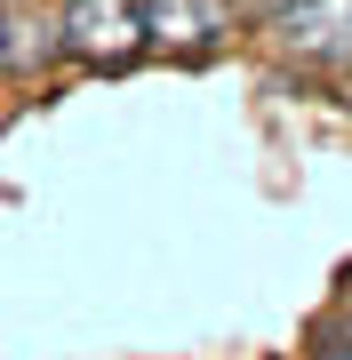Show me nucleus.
Here are the masks:
<instances>
[{
    "instance_id": "f257e3e1",
    "label": "nucleus",
    "mask_w": 352,
    "mask_h": 360,
    "mask_svg": "<svg viewBox=\"0 0 352 360\" xmlns=\"http://www.w3.org/2000/svg\"><path fill=\"white\" fill-rule=\"evenodd\" d=\"M48 25H56L65 65L120 72V65H136V56H144V16H136V0H56Z\"/></svg>"
},
{
    "instance_id": "f03ea898",
    "label": "nucleus",
    "mask_w": 352,
    "mask_h": 360,
    "mask_svg": "<svg viewBox=\"0 0 352 360\" xmlns=\"http://www.w3.org/2000/svg\"><path fill=\"white\" fill-rule=\"evenodd\" d=\"M264 40L313 72H352V0H273Z\"/></svg>"
},
{
    "instance_id": "7ed1b4c3",
    "label": "nucleus",
    "mask_w": 352,
    "mask_h": 360,
    "mask_svg": "<svg viewBox=\"0 0 352 360\" xmlns=\"http://www.w3.org/2000/svg\"><path fill=\"white\" fill-rule=\"evenodd\" d=\"M136 16H144V49H176V56H200V49H216L224 32H233V0H136Z\"/></svg>"
},
{
    "instance_id": "20e7f679",
    "label": "nucleus",
    "mask_w": 352,
    "mask_h": 360,
    "mask_svg": "<svg viewBox=\"0 0 352 360\" xmlns=\"http://www.w3.org/2000/svg\"><path fill=\"white\" fill-rule=\"evenodd\" d=\"M65 65V49H56V25L40 8H8L0 16V72L8 80H40Z\"/></svg>"
},
{
    "instance_id": "39448f33",
    "label": "nucleus",
    "mask_w": 352,
    "mask_h": 360,
    "mask_svg": "<svg viewBox=\"0 0 352 360\" xmlns=\"http://www.w3.org/2000/svg\"><path fill=\"white\" fill-rule=\"evenodd\" d=\"M328 360H352V352H328Z\"/></svg>"
}]
</instances>
